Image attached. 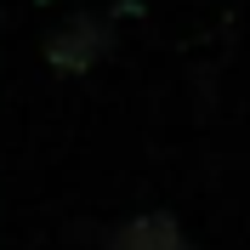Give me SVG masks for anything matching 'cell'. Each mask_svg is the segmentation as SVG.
I'll list each match as a JSON object with an SVG mask.
<instances>
[{"instance_id": "7a4b0ae2", "label": "cell", "mask_w": 250, "mask_h": 250, "mask_svg": "<svg viewBox=\"0 0 250 250\" xmlns=\"http://www.w3.org/2000/svg\"><path fill=\"white\" fill-rule=\"evenodd\" d=\"M108 250H193L182 233V222L165 216V210H142V216L120 222L108 233Z\"/></svg>"}, {"instance_id": "6da1fadb", "label": "cell", "mask_w": 250, "mask_h": 250, "mask_svg": "<svg viewBox=\"0 0 250 250\" xmlns=\"http://www.w3.org/2000/svg\"><path fill=\"white\" fill-rule=\"evenodd\" d=\"M108 46H114L108 23L97 12H74V17H62L57 29L46 34V62L57 74H85V68H97V62L108 57Z\"/></svg>"}]
</instances>
